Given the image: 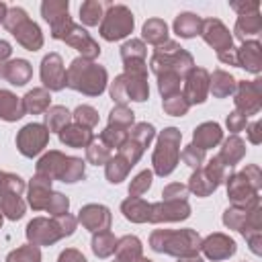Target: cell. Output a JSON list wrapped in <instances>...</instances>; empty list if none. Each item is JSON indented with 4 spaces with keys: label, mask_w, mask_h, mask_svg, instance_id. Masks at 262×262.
Segmentation results:
<instances>
[{
    "label": "cell",
    "mask_w": 262,
    "mask_h": 262,
    "mask_svg": "<svg viewBox=\"0 0 262 262\" xmlns=\"http://www.w3.org/2000/svg\"><path fill=\"white\" fill-rule=\"evenodd\" d=\"M0 223H2V217H0Z\"/></svg>",
    "instance_id": "20"
},
{
    "label": "cell",
    "mask_w": 262,
    "mask_h": 262,
    "mask_svg": "<svg viewBox=\"0 0 262 262\" xmlns=\"http://www.w3.org/2000/svg\"><path fill=\"white\" fill-rule=\"evenodd\" d=\"M219 137H221V129H219V125H215V123H207V125H203V127H199V129L194 131V141L199 143L201 149L213 145Z\"/></svg>",
    "instance_id": "7"
},
{
    "label": "cell",
    "mask_w": 262,
    "mask_h": 262,
    "mask_svg": "<svg viewBox=\"0 0 262 262\" xmlns=\"http://www.w3.org/2000/svg\"><path fill=\"white\" fill-rule=\"evenodd\" d=\"M47 141V131L41 125H27L18 135V149L25 156H37Z\"/></svg>",
    "instance_id": "3"
},
{
    "label": "cell",
    "mask_w": 262,
    "mask_h": 262,
    "mask_svg": "<svg viewBox=\"0 0 262 262\" xmlns=\"http://www.w3.org/2000/svg\"><path fill=\"white\" fill-rule=\"evenodd\" d=\"M149 184H151V172H141L135 180H133V184L129 186V192L131 194H141L143 190H147L149 188Z\"/></svg>",
    "instance_id": "17"
},
{
    "label": "cell",
    "mask_w": 262,
    "mask_h": 262,
    "mask_svg": "<svg viewBox=\"0 0 262 262\" xmlns=\"http://www.w3.org/2000/svg\"><path fill=\"white\" fill-rule=\"evenodd\" d=\"M102 6H106V4H100V2H86V4H82V8H80L82 20H84L86 25H96V23L100 20V10H102Z\"/></svg>",
    "instance_id": "12"
},
{
    "label": "cell",
    "mask_w": 262,
    "mask_h": 262,
    "mask_svg": "<svg viewBox=\"0 0 262 262\" xmlns=\"http://www.w3.org/2000/svg\"><path fill=\"white\" fill-rule=\"evenodd\" d=\"M29 96L35 98V102H27V100H25V108H27V111H33V113L45 108L47 102H49V100H47V94H45L43 90H33V92H29Z\"/></svg>",
    "instance_id": "16"
},
{
    "label": "cell",
    "mask_w": 262,
    "mask_h": 262,
    "mask_svg": "<svg viewBox=\"0 0 262 262\" xmlns=\"http://www.w3.org/2000/svg\"><path fill=\"white\" fill-rule=\"evenodd\" d=\"M76 119H78V121H86L88 125H94V123L98 121L94 108H90V106H78V108H76Z\"/></svg>",
    "instance_id": "18"
},
{
    "label": "cell",
    "mask_w": 262,
    "mask_h": 262,
    "mask_svg": "<svg viewBox=\"0 0 262 262\" xmlns=\"http://www.w3.org/2000/svg\"><path fill=\"white\" fill-rule=\"evenodd\" d=\"M199 25H201V20L194 14L184 12V14H178V18L174 23V29H176V33L180 37H192V35H196Z\"/></svg>",
    "instance_id": "8"
},
{
    "label": "cell",
    "mask_w": 262,
    "mask_h": 262,
    "mask_svg": "<svg viewBox=\"0 0 262 262\" xmlns=\"http://www.w3.org/2000/svg\"><path fill=\"white\" fill-rule=\"evenodd\" d=\"M23 113L25 108H20L16 96H12L6 90H0V117L6 121H14V119H20Z\"/></svg>",
    "instance_id": "6"
},
{
    "label": "cell",
    "mask_w": 262,
    "mask_h": 262,
    "mask_svg": "<svg viewBox=\"0 0 262 262\" xmlns=\"http://www.w3.org/2000/svg\"><path fill=\"white\" fill-rule=\"evenodd\" d=\"M6 76H8V80H10L12 84L23 86V84H27V80H29V76H31V68H29V63H27L25 59H16V61L8 63Z\"/></svg>",
    "instance_id": "9"
},
{
    "label": "cell",
    "mask_w": 262,
    "mask_h": 262,
    "mask_svg": "<svg viewBox=\"0 0 262 262\" xmlns=\"http://www.w3.org/2000/svg\"><path fill=\"white\" fill-rule=\"evenodd\" d=\"M166 33H168V27L164 20H158V18H151L143 25V37L151 43H160L162 39H166Z\"/></svg>",
    "instance_id": "10"
},
{
    "label": "cell",
    "mask_w": 262,
    "mask_h": 262,
    "mask_svg": "<svg viewBox=\"0 0 262 262\" xmlns=\"http://www.w3.org/2000/svg\"><path fill=\"white\" fill-rule=\"evenodd\" d=\"M8 262H39V250L33 248V246L16 250L8 256Z\"/></svg>",
    "instance_id": "14"
},
{
    "label": "cell",
    "mask_w": 262,
    "mask_h": 262,
    "mask_svg": "<svg viewBox=\"0 0 262 262\" xmlns=\"http://www.w3.org/2000/svg\"><path fill=\"white\" fill-rule=\"evenodd\" d=\"M106 244H115V239H113L108 233L94 237V239H92V250H94V254H96V256H106V254H111V252L115 250V246H106Z\"/></svg>",
    "instance_id": "15"
},
{
    "label": "cell",
    "mask_w": 262,
    "mask_h": 262,
    "mask_svg": "<svg viewBox=\"0 0 262 262\" xmlns=\"http://www.w3.org/2000/svg\"><path fill=\"white\" fill-rule=\"evenodd\" d=\"M45 119H47L49 129H51V131H57V129L61 127V123H68L70 113H68L63 106H55V108H51V111L45 115Z\"/></svg>",
    "instance_id": "13"
},
{
    "label": "cell",
    "mask_w": 262,
    "mask_h": 262,
    "mask_svg": "<svg viewBox=\"0 0 262 262\" xmlns=\"http://www.w3.org/2000/svg\"><path fill=\"white\" fill-rule=\"evenodd\" d=\"M59 137H61L63 143H70V145L78 147V145H82V143H86L90 139V133L84 131V129H80V127H70V129L63 127L61 133H59Z\"/></svg>",
    "instance_id": "11"
},
{
    "label": "cell",
    "mask_w": 262,
    "mask_h": 262,
    "mask_svg": "<svg viewBox=\"0 0 262 262\" xmlns=\"http://www.w3.org/2000/svg\"><path fill=\"white\" fill-rule=\"evenodd\" d=\"M61 258H63V260H59V262H86V260H84V256H80V254H78V252H74V250L63 252V254H61Z\"/></svg>",
    "instance_id": "19"
},
{
    "label": "cell",
    "mask_w": 262,
    "mask_h": 262,
    "mask_svg": "<svg viewBox=\"0 0 262 262\" xmlns=\"http://www.w3.org/2000/svg\"><path fill=\"white\" fill-rule=\"evenodd\" d=\"M12 35L25 45V47H29L31 51H35L39 45H41V35H39V27L35 25V23H31L29 18L25 20V27H20V25H16L14 29H12Z\"/></svg>",
    "instance_id": "5"
},
{
    "label": "cell",
    "mask_w": 262,
    "mask_h": 262,
    "mask_svg": "<svg viewBox=\"0 0 262 262\" xmlns=\"http://www.w3.org/2000/svg\"><path fill=\"white\" fill-rule=\"evenodd\" d=\"M41 78H43L45 86H49V88H53V90L63 88V84H66V72H63V68H61L59 55L51 53V55H47V57L43 59Z\"/></svg>",
    "instance_id": "4"
},
{
    "label": "cell",
    "mask_w": 262,
    "mask_h": 262,
    "mask_svg": "<svg viewBox=\"0 0 262 262\" xmlns=\"http://www.w3.org/2000/svg\"><path fill=\"white\" fill-rule=\"evenodd\" d=\"M86 80L80 90L88 92V94H100L102 88H104V80H106V72L94 63H84L82 59H76L72 61V68H70V84L78 82V80Z\"/></svg>",
    "instance_id": "1"
},
{
    "label": "cell",
    "mask_w": 262,
    "mask_h": 262,
    "mask_svg": "<svg viewBox=\"0 0 262 262\" xmlns=\"http://www.w3.org/2000/svg\"><path fill=\"white\" fill-rule=\"evenodd\" d=\"M131 29H133V14L125 6H108V14H106L100 35L106 41H115V39L129 35Z\"/></svg>",
    "instance_id": "2"
}]
</instances>
